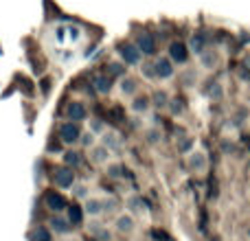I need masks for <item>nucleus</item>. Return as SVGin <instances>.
<instances>
[{
  "mask_svg": "<svg viewBox=\"0 0 250 241\" xmlns=\"http://www.w3.org/2000/svg\"><path fill=\"white\" fill-rule=\"evenodd\" d=\"M79 136H82V127H79V123H75V120H66V123L60 125V141L64 142V145H68V147L79 145Z\"/></svg>",
  "mask_w": 250,
  "mask_h": 241,
  "instance_id": "f257e3e1",
  "label": "nucleus"
},
{
  "mask_svg": "<svg viewBox=\"0 0 250 241\" xmlns=\"http://www.w3.org/2000/svg\"><path fill=\"white\" fill-rule=\"evenodd\" d=\"M112 226H114V233L123 235V237H129V235H134V230H136V217L129 215L127 211H125V213H117Z\"/></svg>",
  "mask_w": 250,
  "mask_h": 241,
  "instance_id": "f03ea898",
  "label": "nucleus"
},
{
  "mask_svg": "<svg viewBox=\"0 0 250 241\" xmlns=\"http://www.w3.org/2000/svg\"><path fill=\"white\" fill-rule=\"evenodd\" d=\"M187 167L193 173H204L208 169V156L202 149H191L187 154Z\"/></svg>",
  "mask_w": 250,
  "mask_h": 241,
  "instance_id": "7ed1b4c3",
  "label": "nucleus"
},
{
  "mask_svg": "<svg viewBox=\"0 0 250 241\" xmlns=\"http://www.w3.org/2000/svg\"><path fill=\"white\" fill-rule=\"evenodd\" d=\"M82 208H83V215H86V220H99V217L105 213L104 198L90 195L88 200H83V202H82Z\"/></svg>",
  "mask_w": 250,
  "mask_h": 241,
  "instance_id": "20e7f679",
  "label": "nucleus"
},
{
  "mask_svg": "<svg viewBox=\"0 0 250 241\" xmlns=\"http://www.w3.org/2000/svg\"><path fill=\"white\" fill-rule=\"evenodd\" d=\"M86 233L97 241H112V230L99 220H88L86 224Z\"/></svg>",
  "mask_w": 250,
  "mask_h": 241,
  "instance_id": "39448f33",
  "label": "nucleus"
},
{
  "mask_svg": "<svg viewBox=\"0 0 250 241\" xmlns=\"http://www.w3.org/2000/svg\"><path fill=\"white\" fill-rule=\"evenodd\" d=\"M173 61L169 60V57H156L154 60V75L156 79H160V81H167V79L173 77V73H176V68H173Z\"/></svg>",
  "mask_w": 250,
  "mask_h": 241,
  "instance_id": "423d86ee",
  "label": "nucleus"
},
{
  "mask_svg": "<svg viewBox=\"0 0 250 241\" xmlns=\"http://www.w3.org/2000/svg\"><path fill=\"white\" fill-rule=\"evenodd\" d=\"M53 182H55L57 189H70V186L77 182V178H75V169H70V167L55 169V173H53Z\"/></svg>",
  "mask_w": 250,
  "mask_h": 241,
  "instance_id": "0eeeda50",
  "label": "nucleus"
},
{
  "mask_svg": "<svg viewBox=\"0 0 250 241\" xmlns=\"http://www.w3.org/2000/svg\"><path fill=\"white\" fill-rule=\"evenodd\" d=\"M99 142L104 147H108L112 154H121L123 151V138H121V134L114 132V129H105L99 136Z\"/></svg>",
  "mask_w": 250,
  "mask_h": 241,
  "instance_id": "6e6552de",
  "label": "nucleus"
},
{
  "mask_svg": "<svg viewBox=\"0 0 250 241\" xmlns=\"http://www.w3.org/2000/svg\"><path fill=\"white\" fill-rule=\"evenodd\" d=\"M119 55H121V60H123V64H127V66H138L141 64V57H143V53L138 51V46L136 44H121L119 46Z\"/></svg>",
  "mask_w": 250,
  "mask_h": 241,
  "instance_id": "1a4fd4ad",
  "label": "nucleus"
},
{
  "mask_svg": "<svg viewBox=\"0 0 250 241\" xmlns=\"http://www.w3.org/2000/svg\"><path fill=\"white\" fill-rule=\"evenodd\" d=\"M48 228H51L53 235H68L73 230V224L68 221V217L62 215V213H53V217L48 220Z\"/></svg>",
  "mask_w": 250,
  "mask_h": 241,
  "instance_id": "9d476101",
  "label": "nucleus"
},
{
  "mask_svg": "<svg viewBox=\"0 0 250 241\" xmlns=\"http://www.w3.org/2000/svg\"><path fill=\"white\" fill-rule=\"evenodd\" d=\"M88 154H90V162H95V164H110V160H112V151L108 149V147H104L101 142H97L95 147H90L88 149Z\"/></svg>",
  "mask_w": 250,
  "mask_h": 241,
  "instance_id": "9b49d317",
  "label": "nucleus"
},
{
  "mask_svg": "<svg viewBox=\"0 0 250 241\" xmlns=\"http://www.w3.org/2000/svg\"><path fill=\"white\" fill-rule=\"evenodd\" d=\"M167 57L173 61V64H185L189 60V46L185 42H171L169 44V53Z\"/></svg>",
  "mask_w": 250,
  "mask_h": 241,
  "instance_id": "f8f14e48",
  "label": "nucleus"
},
{
  "mask_svg": "<svg viewBox=\"0 0 250 241\" xmlns=\"http://www.w3.org/2000/svg\"><path fill=\"white\" fill-rule=\"evenodd\" d=\"M125 211L134 217L147 215V206H145V202H143L141 195H127V198H125Z\"/></svg>",
  "mask_w": 250,
  "mask_h": 241,
  "instance_id": "ddd939ff",
  "label": "nucleus"
},
{
  "mask_svg": "<svg viewBox=\"0 0 250 241\" xmlns=\"http://www.w3.org/2000/svg\"><path fill=\"white\" fill-rule=\"evenodd\" d=\"M44 202H46V208L51 213H64L66 211V200L60 191H48Z\"/></svg>",
  "mask_w": 250,
  "mask_h": 241,
  "instance_id": "4468645a",
  "label": "nucleus"
},
{
  "mask_svg": "<svg viewBox=\"0 0 250 241\" xmlns=\"http://www.w3.org/2000/svg\"><path fill=\"white\" fill-rule=\"evenodd\" d=\"M66 117H68V120H75V123L86 120L88 119V108L82 103V101H70V103L66 105Z\"/></svg>",
  "mask_w": 250,
  "mask_h": 241,
  "instance_id": "2eb2a0df",
  "label": "nucleus"
},
{
  "mask_svg": "<svg viewBox=\"0 0 250 241\" xmlns=\"http://www.w3.org/2000/svg\"><path fill=\"white\" fill-rule=\"evenodd\" d=\"M143 55H156V38L151 33H141L134 42Z\"/></svg>",
  "mask_w": 250,
  "mask_h": 241,
  "instance_id": "dca6fc26",
  "label": "nucleus"
},
{
  "mask_svg": "<svg viewBox=\"0 0 250 241\" xmlns=\"http://www.w3.org/2000/svg\"><path fill=\"white\" fill-rule=\"evenodd\" d=\"M119 92L123 97H127V99H132V97L138 95V81L134 77H129V75H125V77L119 79Z\"/></svg>",
  "mask_w": 250,
  "mask_h": 241,
  "instance_id": "f3484780",
  "label": "nucleus"
},
{
  "mask_svg": "<svg viewBox=\"0 0 250 241\" xmlns=\"http://www.w3.org/2000/svg\"><path fill=\"white\" fill-rule=\"evenodd\" d=\"M129 108H132V112L136 114H147L151 108V97L149 95H136L132 97V103H129Z\"/></svg>",
  "mask_w": 250,
  "mask_h": 241,
  "instance_id": "a211bd4d",
  "label": "nucleus"
},
{
  "mask_svg": "<svg viewBox=\"0 0 250 241\" xmlns=\"http://www.w3.org/2000/svg\"><path fill=\"white\" fill-rule=\"evenodd\" d=\"M62 160H64V167L77 169L79 164L83 162V156H82V151H77V149H66L64 156H62Z\"/></svg>",
  "mask_w": 250,
  "mask_h": 241,
  "instance_id": "6ab92c4d",
  "label": "nucleus"
},
{
  "mask_svg": "<svg viewBox=\"0 0 250 241\" xmlns=\"http://www.w3.org/2000/svg\"><path fill=\"white\" fill-rule=\"evenodd\" d=\"M92 86H95V90L99 95H110V90H112V77L110 75H97Z\"/></svg>",
  "mask_w": 250,
  "mask_h": 241,
  "instance_id": "aec40b11",
  "label": "nucleus"
},
{
  "mask_svg": "<svg viewBox=\"0 0 250 241\" xmlns=\"http://www.w3.org/2000/svg\"><path fill=\"white\" fill-rule=\"evenodd\" d=\"M189 53H193V55H202L204 51H207V40H204V35H200V33H195V35H191V40H189Z\"/></svg>",
  "mask_w": 250,
  "mask_h": 241,
  "instance_id": "412c9836",
  "label": "nucleus"
},
{
  "mask_svg": "<svg viewBox=\"0 0 250 241\" xmlns=\"http://www.w3.org/2000/svg\"><path fill=\"white\" fill-rule=\"evenodd\" d=\"M149 97H151V105H154V108H158V110H165V108H167V105H169V99H171V97H169L165 90H154Z\"/></svg>",
  "mask_w": 250,
  "mask_h": 241,
  "instance_id": "4be33fe9",
  "label": "nucleus"
},
{
  "mask_svg": "<svg viewBox=\"0 0 250 241\" xmlns=\"http://www.w3.org/2000/svg\"><path fill=\"white\" fill-rule=\"evenodd\" d=\"M70 191H73V198L79 200V202L90 198V186H88L86 182H75V184L70 186Z\"/></svg>",
  "mask_w": 250,
  "mask_h": 241,
  "instance_id": "5701e85b",
  "label": "nucleus"
},
{
  "mask_svg": "<svg viewBox=\"0 0 250 241\" xmlns=\"http://www.w3.org/2000/svg\"><path fill=\"white\" fill-rule=\"evenodd\" d=\"M200 57V66L202 68H207V70H211V68H215L217 66V55H215V51H204L202 55H198Z\"/></svg>",
  "mask_w": 250,
  "mask_h": 241,
  "instance_id": "b1692460",
  "label": "nucleus"
},
{
  "mask_svg": "<svg viewBox=\"0 0 250 241\" xmlns=\"http://www.w3.org/2000/svg\"><path fill=\"white\" fill-rule=\"evenodd\" d=\"M97 142H99V136L92 134L90 129H88V132H82V136H79V147H82V149H90V147H95Z\"/></svg>",
  "mask_w": 250,
  "mask_h": 241,
  "instance_id": "393cba45",
  "label": "nucleus"
},
{
  "mask_svg": "<svg viewBox=\"0 0 250 241\" xmlns=\"http://www.w3.org/2000/svg\"><path fill=\"white\" fill-rule=\"evenodd\" d=\"M66 217H68V221L70 224H82L83 220H86V215H83V208L82 206H70V208H66Z\"/></svg>",
  "mask_w": 250,
  "mask_h": 241,
  "instance_id": "a878e982",
  "label": "nucleus"
},
{
  "mask_svg": "<svg viewBox=\"0 0 250 241\" xmlns=\"http://www.w3.org/2000/svg\"><path fill=\"white\" fill-rule=\"evenodd\" d=\"M31 241H53V233L48 226H38L31 233Z\"/></svg>",
  "mask_w": 250,
  "mask_h": 241,
  "instance_id": "bb28decb",
  "label": "nucleus"
},
{
  "mask_svg": "<svg viewBox=\"0 0 250 241\" xmlns=\"http://www.w3.org/2000/svg\"><path fill=\"white\" fill-rule=\"evenodd\" d=\"M167 110L171 112V117H180L182 110H185V105H182V101H180V99H169Z\"/></svg>",
  "mask_w": 250,
  "mask_h": 241,
  "instance_id": "cd10ccee",
  "label": "nucleus"
},
{
  "mask_svg": "<svg viewBox=\"0 0 250 241\" xmlns=\"http://www.w3.org/2000/svg\"><path fill=\"white\" fill-rule=\"evenodd\" d=\"M88 129H90V132H92V134H97V136H101V134H104V132H105V125H104V123H101V120H99V119H92V120H90V123H88Z\"/></svg>",
  "mask_w": 250,
  "mask_h": 241,
  "instance_id": "c85d7f7f",
  "label": "nucleus"
},
{
  "mask_svg": "<svg viewBox=\"0 0 250 241\" xmlns=\"http://www.w3.org/2000/svg\"><path fill=\"white\" fill-rule=\"evenodd\" d=\"M138 66H141L143 77H147V79H156V75H154V64H149V61H143V64H138Z\"/></svg>",
  "mask_w": 250,
  "mask_h": 241,
  "instance_id": "c756f323",
  "label": "nucleus"
},
{
  "mask_svg": "<svg viewBox=\"0 0 250 241\" xmlns=\"http://www.w3.org/2000/svg\"><path fill=\"white\" fill-rule=\"evenodd\" d=\"M104 206H105V213H117V200L104 198Z\"/></svg>",
  "mask_w": 250,
  "mask_h": 241,
  "instance_id": "7c9ffc66",
  "label": "nucleus"
},
{
  "mask_svg": "<svg viewBox=\"0 0 250 241\" xmlns=\"http://www.w3.org/2000/svg\"><path fill=\"white\" fill-rule=\"evenodd\" d=\"M222 95H224V92H222L220 83H213V88L208 90V97H213V99H222Z\"/></svg>",
  "mask_w": 250,
  "mask_h": 241,
  "instance_id": "2f4dec72",
  "label": "nucleus"
},
{
  "mask_svg": "<svg viewBox=\"0 0 250 241\" xmlns=\"http://www.w3.org/2000/svg\"><path fill=\"white\" fill-rule=\"evenodd\" d=\"M110 75H117L119 79L125 77V75H123V70H121V64H112V66H110Z\"/></svg>",
  "mask_w": 250,
  "mask_h": 241,
  "instance_id": "473e14b6",
  "label": "nucleus"
}]
</instances>
